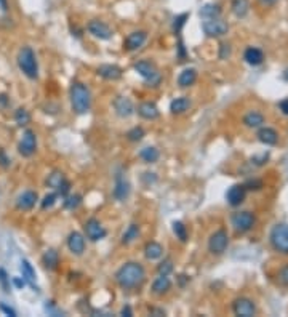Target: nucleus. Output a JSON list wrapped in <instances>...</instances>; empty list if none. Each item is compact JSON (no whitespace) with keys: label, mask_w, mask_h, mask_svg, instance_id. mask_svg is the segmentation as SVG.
<instances>
[{"label":"nucleus","mask_w":288,"mask_h":317,"mask_svg":"<svg viewBox=\"0 0 288 317\" xmlns=\"http://www.w3.org/2000/svg\"><path fill=\"white\" fill-rule=\"evenodd\" d=\"M146 281V269L138 261H128L115 271V282L122 290L138 288Z\"/></svg>","instance_id":"f257e3e1"},{"label":"nucleus","mask_w":288,"mask_h":317,"mask_svg":"<svg viewBox=\"0 0 288 317\" xmlns=\"http://www.w3.org/2000/svg\"><path fill=\"white\" fill-rule=\"evenodd\" d=\"M69 100H71V108L77 115H85L91 109V91L84 82H72L69 88Z\"/></svg>","instance_id":"f03ea898"},{"label":"nucleus","mask_w":288,"mask_h":317,"mask_svg":"<svg viewBox=\"0 0 288 317\" xmlns=\"http://www.w3.org/2000/svg\"><path fill=\"white\" fill-rule=\"evenodd\" d=\"M16 63H18L19 71L26 77L31 78V81H37V78H38V63H37L35 53H34V50L31 47H23L18 51Z\"/></svg>","instance_id":"7ed1b4c3"},{"label":"nucleus","mask_w":288,"mask_h":317,"mask_svg":"<svg viewBox=\"0 0 288 317\" xmlns=\"http://www.w3.org/2000/svg\"><path fill=\"white\" fill-rule=\"evenodd\" d=\"M133 69L144 78V84L148 87H159L162 84V74L157 69V66L149 60H139L133 64Z\"/></svg>","instance_id":"20e7f679"},{"label":"nucleus","mask_w":288,"mask_h":317,"mask_svg":"<svg viewBox=\"0 0 288 317\" xmlns=\"http://www.w3.org/2000/svg\"><path fill=\"white\" fill-rule=\"evenodd\" d=\"M269 241L276 252L282 255H288V224L285 223L276 224L269 234Z\"/></svg>","instance_id":"39448f33"},{"label":"nucleus","mask_w":288,"mask_h":317,"mask_svg":"<svg viewBox=\"0 0 288 317\" xmlns=\"http://www.w3.org/2000/svg\"><path fill=\"white\" fill-rule=\"evenodd\" d=\"M255 223H256L255 215L252 213V211H248V210H245V211H235V213L231 216L232 228H234L235 232H239V234L252 231L253 226H255Z\"/></svg>","instance_id":"423d86ee"},{"label":"nucleus","mask_w":288,"mask_h":317,"mask_svg":"<svg viewBox=\"0 0 288 317\" xmlns=\"http://www.w3.org/2000/svg\"><path fill=\"white\" fill-rule=\"evenodd\" d=\"M202 31L207 37L210 38H219L224 37L229 31V24L221 18H210L202 21Z\"/></svg>","instance_id":"0eeeda50"},{"label":"nucleus","mask_w":288,"mask_h":317,"mask_svg":"<svg viewBox=\"0 0 288 317\" xmlns=\"http://www.w3.org/2000/svg\"><path fill=\"white\" fill-rule=\"evenodd\" d=\"M229 247V234L226 229H218L215 231L210 239H208V252H210L212 255H222L228 250Z\"/></svg>","instance_id":"6e6552de"},{"label":"nucleus","mask_w":288,"mask_h":317,"mask_svg":"<svg viewBox=\"0 0 288 317\" xmlns=\"http://www.w3.org/2000/svg\"><path fill=\"white\" fill-rule=\"evenodd\" d=\"M47 186L51 188L53 191H56L58 195H61V197H66L71 192V183L59 170H53L47 176Z\"/></svg>","instance_id":"1a4fd4ad"},{"label":"nucleus","mask_w":288,"mask_h":317,"mask_svg":"<svg viewBox=\"0 0 288 317\" xmlns=\"http://www.w3.org/2000/svg\"><path fill=\"white\" fill-rule=\"evenodd\" d=\"M85 237L91 242H99L108 235L106 228L102 226V223L98 218H88L84 224Z\"/></svg>","instance_id":"9d476101"},{"label":"nucleus","mask_w":288,"mask_h":317,"mask_svg":"<svg viewBox=\"0 0 288 317\" xmlns=\"http://www.w3.org/2000/svg\"><path fill=\"white\" fill-rule=\"evenodd\" d=\"M37 151V135H35V131L28 128V130H24V133H23V138L18 144V152L23 155V157H31L34 155Z\"/></svg>","instance_id":"9b49d317"},{"label":"nucleus","mask_w":288,"mask_h":317,"mask_svg":"<svg viewBox=\"0 0 288 317\" xmlns=\"http://www.w3.org/2000/svg\"><path fill=\"white\" fill-rule=\"evenodd\" d=\"M87 31L95 38H98V41H111L112 35H114V31L111 29V26L106 24L104 21H99V19L88 21Z\"/></svg>","instance_id":"f8f14e48"},{"label":"nucleus","mask_w":288,"mask_h":317,"mask_svg":"<svg viewBox=\"0 0 288 317\" xmlns=\"http://www.w3.org/2000/svg\"><path fill=\"white\" fill-rule=\"evenodd\" d=\"M112 106H114L115 114L119 115L120 118H128V117H132V115L135 114V111H136L133 101L130 100L128 96H124V95L115 96L114 101H112Z\"/></svg>","instance_id":"ddd939ff"},{"label":"nucleus","mask_w":288,"mask_h":317,"mask_svg":"<svg viewBox=\"0 0 288 317\" xmlns=\"http://www.w3.org/2000/svg\"><path fill=\"white\" fill-rule=\"evenodd\" d=\"M232 312L240 317H253L256 314V305L253 303V300L246 298V296H240L237 300H234Z\"/></svg>","instance_id":"4468645a"},{"label":"nucleus","mask_w":288,"mask_h":317,"mask_svg":"<svg viewBox=\"0 0 288 317\" xmlns=\"http://www.w3.org/2000/svg\"><path fill=\"white\" fill-rule=\"evenodd\" d=\"M96 74L104 78V81H109V82H117L120 81L122 75H124V69L120 66L117 64H101L96 68Z\"/></svg>","instance_id":"2eb2a0df"},{"label":"nucleus","mask_w":288,"mask_h":317,"mask_svg":"<svg viewBox=\"0 0 288 317\" xmlns=\"http://www.w3.org/2000/svg\"><path fill=\"white\" fill-rule=\"evenodd\" d=\"M68 248H69V252L75 256H80L84 255L85 252V247H87V242H85V235L82 232H78V231H72L69 235H68Z\"/></svg>","instance_id":"dca6fc26"},{"label":"nucleus","mask_w":288,"mask_h":317,"mask_svg":"<svg viewBox=\"0 0 288 317\" xmlns=\"http://www.w3.org/2000/svg\"><path fill=\"white\" fill-rule=\"evenodd\" d=\"M148 41V32L146 31H133L130 32L124 42V48L127 51H136L139 50Z\"/></svg>","instance_id":"f3484780"},{"label":"nucleus","mask_w":288,"mask_h":317,"mask_svg":"<svg viewBox=\"0 0 288 317\" xmlns=\"http://www.w3.org/2000/svg\"><path fill=\"white\" fill-rule=\"evenodd\" d=\"M246 197V189L243 184H234L226 192V201L231 207H240Z\"/></svg>","instance_id":"a211bd4d"},{"label":"nucleus","mask_w":288,"mask_h":317,"mask_svg":"<svg viewBox=\"0 0 288 317\" xmlns=\"http://www.w3.org/2000/svg\"><path fill=\"white\" fill-rule=\"evenodd\" d=\"M135 112H138V115L141 118H144V121H155V118L160 117L159 106H157L154 101H142L136 108Z\"/></svg>","instance_id":"6ab92c4d"},{"label":"nucleus","mask_w":288,"mask_h":317,"mask_svg":"<svg viewBox=\"0 0 288 317\" xmlns=\"http://www.w3.org/2000/svg\"><path fill=\"white\" fill-rule=\"evenodd\" d=\"M112 195H114V199L120 201V202L125 201L130 195V183L122 173L115 175V184H114V189H112Z\"/></svg>","instance_id":"aec40b11"},{"label":"nucleus","mask_w":288,"mask_h":317,"mask_svg":"<svg viewBox=\"0 0 288 317\" xmlns=\"http://www.w3.org/2000/svg\"><path fill=\"white\" fill-rule=\"evenodd\" d=\"M38 201V195L35 191H24L18 195L16 199V208L21 210V211H29L35 207Z\"/></svg>","instance_id":"412c9836"},{"label":"nucleus","mask_w":288,"mask_h":317,"mask_svg":"<svg viewBox=\"0 0 288 317\" xmlns=\"http://www.w3.org/2000/svg\"><path fill=\"white\" fill-rule=\"evenodd\" d=\"M172 279H170L168 275H160L155 277L154 282H152V287H151V292L155 295V296H163L167 295L170 290H172Z\"/></svg>","instance_id":"4be33fe9"},{"label":"nucleus","mask_w":288,"mask_h":317,"mask_svg":"<svg viewBox=\"0 0 288 317\" xmlns=\"http://www.w3.org/2000/svg\"><path fill=\"white\" fill-rule=\"evenodd\" d=\"M259 143L266 144V146H276L279 143V133L271 127H259L258 133H256Z\"/></svg>","instance_id":"5701e85b"},{"label":"nucleus","mask_w":288,"mask_h":317,"mask_svg":"<svg viewBox=\"0 0 288 317\" xmlns=\"http://www.w3.org/2000/svg\"><path fill=\"white\" fill-rule=\"evenodd\" d=\"M192 106V101L189 96H178L170 103V112L173 115H182L186 114Z\"/></svg>","instance_id":"b1692460"},{"label":"nucleus","mask_w":288,"mask_h":317,"mask_svg":"<svg viewBox=\"0 0 288 317\" xmlns=\"http://www.w3.org/2000/svg\"><path fill=\"white\" fill-rule=\"evenodd\" d=\"M243 60H245L246 64H250V66H253V68H256V66L263 64L264 53H263V50L258 48V47H248L243 51Z\"/></svg>","instance_id":"393cba45"},{"label":"nucleus","mask_w":288,"mask_h":317,"mask_svg":"<svg viewBox=\"0 0 288 317\" xmlns=\"http://www.w3.org/2000/svg\"><path fill=\"white\" fill-rule=\"evenodd\" d=\"M42 264L47 271H56L59 266V253L55 248L45 250V253L42 255Z\"/></svg>","instance_id":"a878e982"},{"label":"nucleus","mask_w":288,"mask_h":317,"mask_svg":"<svg viewBox=\"0 0 288 317\" xmlns=\"http://www.w3.org/2000/svg\"><path fill=\"white\" fill-rule=\"evenodd\" d=\"M197 82V71L194 68L182 69L178 75V87L179 88H189Z\"/></svg>","instance_id":"bb28decb"},{"label":"nucleus","mask_w":288,"mask_h":317,"mask_svg":"<svg viewBox=\"0 0 288 317\" xmlns=\"http://www.w3.org/2000/svg\"><path fill=\"white\" fill-rule=\"evenodd\" d=\"M144 256L149 261H155V260H160L163 256V245L155 242V241H151L144 245Z\"/></svg>","instance_id":"cd10ccee"},{"label":"nucleus","mask_w":288,"mask_h":317,"mask_svg":"<svg viewBox=\"0 0 288 317\" xmlns=\"http://www.w3.org/2000/svg\"><path fill=\"white\" fill-rule=\"evenodd\" d=\"M242 122L246 128H259L264 125V115L259 111H250L243 115Z\"/></svg>","instance_id":"c85d7f7f"},{"label":"nucleus","mask_w":288,"mask_h":317,"mask_svg":"<svg viewBox=\"0 0 288 317\" xmlns=\"http://www.w3.org/2000/svg\"><path fill=\"white\" fill-rule=\"evenodd\" d=\"M21 272H23L24 282L28 284V285H31L34 290H37V292H38L37 281H35V271H34L32 264H31L28 260H23V261H21Z\"/></svg>","instance_id":"c756f323"},{"label":"nucleus","mask_w":288,"mask_h":317,"mask_svg":"<svg viewBox=\"0 0 288 317\" xmlns=\"http://www.w3.org/2000/svg\"><path fill=\"white\" fill-rule=\"evenodd\" d=\"M221 13H222L221 5L213 2V4H205V5L200 8L199 15H200L202 19H210V18H219Z\"/></svg>","instance_id":"7c9ffc66"},{"label":"nucleus","mask_w":288,"mask_h":317,"mask_svg":"<svg viewBox=\"0 0 288 317\" xmlns=\"http://www.w3.org/2000/svg\"><path fill=\"white\" fill-rule=\"evenodd\" d=\"M139 157L144 164H155L160 158V151L155 146H146L139 151Z\"/></svg>","instance_id":"2f4dec72"},{"label":"nucleus","mask_w":288,"mask_h":317,"mask_svg":"<svg viewBox=\"0 0 288 317\" xmlns=\"http://www.w3.org/2000/svg\"><path fill=\"white\" fill-rule=\"evenodd\" d=\"M139 237V224L136 223H132L130 226L124 231L122 237H120V242L124 245H130V244H133L136 239Z\"/></svg>","instance_id":"473e14b6"},{"label":"nucleus","mask_w":288,"mask_h":317,"mask_svg":"<svg viewBox=\"0 0 288 317\" xmlns=\"http://www.w3.org/2000/svg\"><path fill=\"white\" fill-rule=\"evenodd\" d=\"M231 10L237 18H245L248 15V10H250V4H248V0H234Z\"/></svg>","instance_id":"72a5a7b5"},{"label":"nucleus","mask_w":288,"mask_h":317,"mask_svg":"<svg viewBox=\"0 0 288 317\" xmlns=\"http://www.w3.org/2000/svg\"><path fill=\"white\" fill-rule=\"evenodd\" d=\"M173 232L176 235V239H179V242L186 244L189 241V232H188V228L184 226V223L182 221H173Z\"/></svg>","instance_id":"f704fd0d"},{"label":"nucleus","mask_w":288,"mask_h":317,"mask_svg":"<svg viewBox=\"0 0 288 317\" xmlns=\"http://www.w3.org/2000/svg\"><path fill=\"white\" fill-rule=\"evenodd\" d=\"M63 199H64V202H63L64 208H68V210H75L77 207H80L84 197H82L80 194H71V192H69L66 197H63Z\"/></svg>","instance_id":"c9c22d12"},{"label":"nucleus","mask_w":288,"mask_h":317,"mask_svg":"<svg viewBox=\"0 0 288 317\" xmlns=\"http://www.w3.org/2000/svg\"><path fill=\"white\" fill-rule=\"evenodd\" d=\"M144 136H146V130H144L142 127H138V125L127 131V140L130 143H139Z\"/></svg>","instance_id":"e433bc0d"},{"label":"nucleus","mask_w":288,"mask_h":317,"mask_svg":"<svg viewBox=\"0 0 288 317\" xmlns=\"http://www.w3.org/2000/svg\"><path fill=\"white\" fill-rule=\"evenodd\" d=\"M15 122L19 125V127H26L28 124H31V114L26 108H18L15 111Z\"/></svg>","instance_id":"4c0bfd02"},{"label":"nucleus","mask_w":288,"mask_h":317,"mask_svg":"<svg viewBox=\"0 0 288 317\" xmlns=\"http://www.w3.org/2000/svg\"><path fill=\"white\" fill-rule=\"evenodd\" d=\"M173 261L170 258H165L163 261H160L159 264H157V274L160 275H170L173 272Z\"/></svg>","instance_id":"58836bf2"},{"label":"nucleus","mask_w":288,"mask_h":317,"mask_svg":"<svg viewBox=\"0 0 288 317\" xmlns=\"http://www.w3.org/2000/svg\"><path fill=\"white\" fill-rule=\"evenodd\" d=\"M188 19H189V13H181V15H178L173 19V32L176 35L181 34V31H182V28H184V24L188 23Z\"/></svg>","instance_id":"ea45409f"},{"label":"nucleus","mask_w":288,"mask_h":317,"mask_svg":"<svg viewBox=\"0 0 288 317\" xmlns=\"http://www.w3.org/2000/svg\"><path fill=\"white\" fill-rule=\"evenodd\" d=\"M58 192L55 191V192H50V194H47L44 199H42V202H40V207H42V210H47V208H51L53 207L56 202H58Z\"/></svg>","instance_id":"a19ab883"},{"label":"nucleus","mask_w":288,"mask_h":317,"mask_svg":"<svg viewBox=\"0 0 288 317\" xmlns=\"http://www.w3.org/2000/svg\"><path fill=\"white\" fill-rule=\"evenodd\" d=\"M243 186H245L246 191H259L261 188H263V181L253 178V180H248V181L243 184Z\"/></svg>","instance_id":"79ce46f5"},{"label":"nucleus","mask_w":288,"mask_h":317,"mask_svg":"<svg viewBox=\"0 0 288 317\" xmlns=\"http://www.w3.org/2000/svg\"><path fill=\"white\" fill-rule=\"evenodd\" d=\"M277 281H279V284H280L282 287H288V264L279 271Z\"/></svg>","instance_id":"37998d69"},{"label":"nucleus","mask_w":288,"mask_h":317,"mask_svg":"<svg viewBox=\"0 0 288 317\" xmlns=\"http://www.w3.org/2000/svg\"><path fill=\"white\" fill-rule=\"evenodd\" d=\"M231 53H232V48H231V45L229 44H221V47H219V60H228L229 56H231Z\"/></svg>","instance_id":"c03bdc74"},{"label":"nucleus","mask_w":288,"mask_h":317,"mask_svg":"<svg viewBox=\"0 0 288 317\" xmlns=\"http://www.w3.org/2000/svg\"><path fill=\"white\" fill-rule=\"evenodd\" d=\"M10 165H11V158L8 157V154L4 148H0V167L8 168Z\"/></svg>","instance_id":"a18cd8bd"},{"label":"nucleus","mask_w":288,"mask_h":317,"mask_svg":"<svg viewBox=\"0 0 288 317\" xmlns=\"http://www.w3.org/2000/svg\"><path fill=\"white\" fill-rule=\"evenodd\" d=\"M186 56H188V53H186L184 44H182V41L179 38V42H178V58H179V61H184Z\"/></svg>","instance_id":"49530a36"},{"label":"nucleus","mask_w":288,"mask_h":317,"mask_svg":"<svg viewBox=\"0 0 288 317\" xmlns=\"http://www.w3.org/2000/svg\"><path fill=\"white\" fill-rule=\"evenodd\" d=\"M268 158H269L268 154H263L261 157H253V158H252V164H255V165H264V164L268 162Z\"/></svg>","instance_id":"de8ad7c7"},{"label":"nucleus","mask_w":288,"mask_h":317,"mask_svg":"<svg viewBox=\"0 0 288 317\" xmlns=\"http://www.w3.org/2000/svg\"><path fill=\"white\" fill-rule=\"evenodd\" d=\"M0 309H2L7 315H10V317H16V311L13 309V308H10V306H7L5 303H2V305H0Z\"/></svg>","instance_id":"09e8293b"},{"label":"nucleus","mask_w":288,"mask_h":317,"mask_svg":"<svg viewBox=\"0 0 288 317\" xmlns=\"http://www.w3.org/2000/svg\"><path fill=\"white\" fill-rule=\"evenodd\" d=\"M279 109H280L282 114L288 115V98H285V100H282V101L279 103Z\"/></svg>","instance_id":"8fccbe9b"},{"label":"nucleus","mask_w":288,"mask_h":317,"mask_svg":"<svg viewBox=\"0 0 288 317\" xmlns=\"http://www.w3.org/2000/svg\"><path fill=\"white\" fill-rule=\"evenodd\" d=\"M7 277H8V275H7V272H5L4 269H0V282L4 284V287H5V292H8V285H7V281H8V279H7Z\"/></svg>","instance_id":"3c124183"},{"label":"nucleus","mask_w":288,"mask_h":317,"mask_svg":"<svg viewBox=\"0 0 288 317\" xmlns=\"http://www.w3.org/2000/svg\"><path fill=\"white\" fill-rule=\"evenodd\" d=\"M120 315H127V317H132L133 315V311H132V306L125 305L122 309H120Z\"/></svg>","instance_id":"603ef678"},{"label":"nucleus","mask_w":288,"mask_h":317,"mask_svg":"<svg viewBox=\"0 0 288 317\" xmlns=\"http://www.w3.org/2000/svg\"><path fill=\"white\" fill-rule=\"evenodd\" d=\"M149 314L151 315H165V311L159 309V308H149Z\"/></svg>","instance_id":"864d4df0"},{"label":"nucleus","mask_w":288,"mask_h":317,"mask_svg":"<svg viewBox=\"0 0 288 317\" xmlns=\"http://www.w3.org/2000/svg\"><path fill=\"white\" fill-rule=\"evenodd\" d=\"M258 2L263 7H272V5H276L279 0H258Z\"/></svg>","instance_id":"5fc2aeb1"},{"label":"nucleus","mask_w":288,"mask_h":317,"mask_svg":"<svg viewBox=\"0 0 288 317\" xmlns=\"http://www.w3.org/2000/svg\"><path fill=\"white\" fill-rule=\"evenodd\" d=\"M178 279H179V285H181V287H184V284L191 281V279H189V275H186V274H181V275L178 277Z\"/></svg>","instance_id":"6e6d98bb"},{"label":"nucleus","mask_w":288,"mask_h":317,"mask_svg":"<svg viewBox=\"0 0 288 317\" xmlns=\"http://www.w3.org/2000/svg\"><path fill=\"white\" fill-rule=\"evenodd\" d=\"M13 284H15V285L18 287V288H21V287H24V285H26L24 279L21 281V279H19V277H13Z\"/></svg>","instance_id":"4d7b16f0"},{"label":"nucleus","mask_w":288,"mask_h":317,"mask_svg":"<svg viewBox=\"0 0 288 317\" xmlns=\"http://www.w3.org/2000/svg\"><path fill=\"white\" fill-rule=\"evenodd\" d=\"M0 104H2V106H8L10 104V100H8V96L5 93L0 95Z\"/></svg>","instance_id":"13d9d810"},{"label":"nucleus","mask_w":288,"mask_h":317,"mask_svg":"<svg viewBox=\"0 0 288 317\" xmlns=\"http://www.w3.org/2000/svg\"><path fill=\"white\" fill-rule=\"evenodd\" d=\"M0 10H2V11L8 10V0H0Z\"/></svg>","instance_id":"bf43d9fd"},{"label":"nucleus","mask_w":288,"mask_h":317,"mask_svg":"<svg viewBox=\"0 0 288 317\" xmlns=\"http://www.w3.org/2000/svg\"><path fill=\"white\" fill-rule=\"evenodd\" d=\"M283 78H285V81L288 82V68L285 69V72H283Z\"/></svg>","instance_id":"052dcab7"}]
</instances>
